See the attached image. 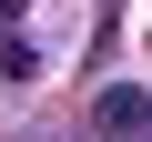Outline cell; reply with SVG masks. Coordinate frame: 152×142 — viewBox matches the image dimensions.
I'll list each match as a JSON object with an SVG mask.
<instances>
[{
	"mask_svg": "<svg viewBox=\"0 0 152 142\" xmlns=\"http://www.w3.org/2000/svg\"><path fill=\"white\" fill-rule=\"evenodd\" d=\"M132 122H152V102H142V91H112V102H102V132H132Z\"/></svg>",
	"mask_w": 152,
	"mask_h": 142,
	"instance_id": "cell-1",
	"label": "cell"
}]
</instances>
